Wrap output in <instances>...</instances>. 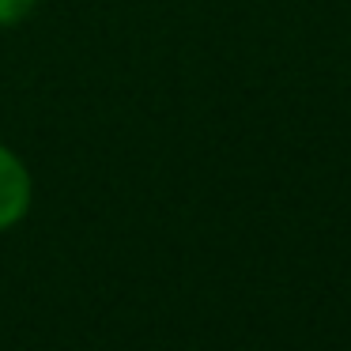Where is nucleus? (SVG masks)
Masks as SVG:
<instances>
[{"instance_id":"nucleus-1","label":"nucleus","mask_w":351,"mask_h":351,"mask_svg":"<svg viewBox=\"0 0 351 351\" xmlns=\"http://www.w3.org/2000/svg\"><path fill=\"white\" fill-rule=\"evenodd\" d=\"M34 208V174L27 159L0 140V234L16 230Z\"/></svg>"},{"instance_id":"nucleus-2","label":"nucleus","mask_w":351,"mask_h":351,"mask_svg":"<svg viewBox=\"0 0 351 351\" xmlns=\"http://www.w3.org/2000/svg\"><path fill=\"white\" fill-rule=\"evenodd\" d=\"M38 8V0H0V31H12V27L27 23Z\"/></svg>"}]
</instances>
